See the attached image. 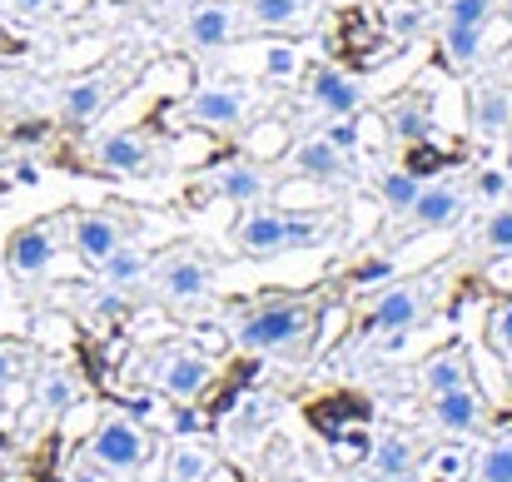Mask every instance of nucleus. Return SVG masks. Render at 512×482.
Wrapping results in <instances>:
<instances>
[{"label": "nucleus", "mask_w": 512, "mask_h": 482, "mask_svg": "<svg viewBox=\"0 0 512 482\" xmlns=\"http://www.w3.org/2000/svg\"><path fill=\"white\" fill-rule=\"evenodd\" d=\"M324 294H259L234 304V343L269 358H309L324 328Z\"/></svg>", "instance_id": "nucleus-1"}, {"label": "nucleus", "mask_w": 512, "mask_h": 482, "mask_svg": "<svg viewBox=\"0 0 512 482\" xmlns=\"http://www.w3.org/2000/svg\"><path fill=\"white\" fill-rule=\"evenodd\" d=\"M334 239V219L329 214H289V209H269L244 204V214L234 219V249L244 259H279V254H299V249H324Z\"/></svg>", "instance_id": "nucleus-2"}, {"label": "nucleus", "mask_w": 512, "mask_h": 482, "mask_svg": "<svg viewBox=\"0 0 512 482\" xmlns=\"http://www.w3.org/2000/svg\"><path fill=\"white\" fill-rule=\"evenodd\" d=\"M443 299V274H418V279H388L383 294L363 309L358 328L378 338H408Z\"/></svg>", "instance_id": "nucleus-3"}, {"label": "nucleus", "mask_w": 512, "mask_h": 482, "mask_svg": "<svg viewBox=\"0 0 512 482\" xmlns=\"http://www.w3.org/2000/svg\"><path fill=\"white\" fill-rule=\"evenodd\" d=\"M498 10L503 0H443L438 5V55L448 70L468 75L483 60V35Z\"/></svg>", "instance_id": "nucleus-4"}, {"label": "nucleus", "mask_w": 512, "mask_h": 482, "mask_svg": "<svg viewBox=\"0 0 512 482\" xmlns=\"http://www.w3.org/2000/svg\"><path fill=\"white\" fill-rule=\"evenodd\" d=\"M150 279H155V294H160L165 304L184 309V304L209 299V289H214V264H209L199 249L174 244V249L150 259Z\"/></svg>", "instance_id": "nucleus-5"}, {"label": "nucleus", "mask_w": 512, "mask_h": 482, "mask_svg": "<svg viewBox=\"0 0 512 482\" xmlns=\"http://www.w3.org/2000/svg\"><path fill=\"white\" fill-rule=\"evenodd\" d=\"M85 458L100 463L105 473H140L150 463V438L135 418H100L95 433L85 438Z\"/></svg>", "instance_id": "nucleus-6"}, {"label": "nucleus", "mask_w": 512, "mask_h": 482, "mask_svg": "<svg viewBox=\"0 0 512 482\" xmlns=\"http://www.w3.org/2000/svg\"><path fill=\"white\" fill-rule=\"evenodd\" d=\"M249 25H244V10L239 0H199L184 20H179V40L194 50V55H219L229 50L234 40H244Z\"/></svg>", "instance_id": "nucleus-7"}, {"label": "nucleus", "mask_w": 512, "mask_h": 482, "mask_svg": "<svg viewBox=\"0 0 512 482\" xmlns=\"http://www.w3.org/2000/svg\"><path fill=\"white\" fill-rule=\"evenodd\" d=\"M249 110H254V100H249V90H244L239 80L199 85V90L189 95V105H184V115H189L194 125L214 130V135H239V130L249 125Z\"/></svg>", "instance_id": "nucleus-8"}, {"label": "nucleus", "mask_w": 512, "mask_h": 482, "mask_svg": "<svg viewBox=\"0 0 512 482\" xmlns=\"http://www.w3.org/2000/svg\"><path fill=\"white\" fill-rule=\"evenodd\" d=\"M65 224H70V244H75L80 264H90V269H100L120 244L135 239V219H125L115 209H85V214H70Z\"/></svg>", "instance_id": "nucleus-9"}, {"label": "nucleus", "mask_w": 512, "mask_h": 482, "mask_svg": "<svg viewBox=\"0 0 512 482\" xmlns=\"http://www.w3.org/2000/svg\"><path fill=\"white\" fill-rule=\"evenodd\" d=\"M60 219H35V224H20L10 239H5V269L20 279V284H40L60 254Z\"/></svg>", "instance_id": "nucleus-10"}, {"label": "nucleus", "mask_w": 512, "mask_h": 482, "mask_svg": "<svg viewBox=\"0 0 512 482\" xmlns=\"http://www.w3.org/2000/svg\"><path fill=\"white\" fill-rule=\"evenodd\" d=\"M155 383L170 398H179V403H194L214 383V363L199 348H189V343H160V353H155Z\"/></svg>", "instance_id": "nucleus-11"}, {"label": "nucleus", "mask_w": 512, "mask_h": 482, "mask_svg": "<svg viewBox=\"0 0 512 482\" xmlns=\"http://www.w3.org/2000/svg\"><path fill=\"white\" fill-rule=\"evenodd\" d=\"M468 209V194L448 179H428L413 199V209L403 214V234L398 239H423V234H438V229H453Z\"/></svg>", "instance_id": "nucleus-12"}, {"label": "nucleus", "mask_w": 512, "mask_h": 482, "mask_svg": "<svg viewBox=\"0 0 512 482\" xmlns=\"http://www.w3.org/2000/svg\"><path fill=\"white\" fill-rule=\"evenodd\" d=\"M428 423L448 438H468L488 423V398L478 383H463V388H448V393H433L428 398Z\"/></svg>", "instance_id": "nucleus-13"}, {"label": "nucleus", "mask_w": 512, "mask_h": 482, "mask_svg": "<svg viewBox=\"0 0 512 482\" xmlns=\"http://www.w3.org/2000/svg\"><path fill=\"white\" fill-rule=\"evenodd\" d=\"M304 95H309V105L319 110V115H358L363 110V80H353L348 70L339 65H309L304 70Z\"/></svg>", "instance_id": "nucleus-14"}, {"label": "nucleus", "mask_w": 512, "mask_h": 482, "mask_svg": "<svg viewBox=\"0 0 512 482\" xmlns=\"http://www.w3.org/2000/svg\"><path fill=\"white\" fill-rule=\"evenodd\" d=\"M383 130H388V140H393L398 150L433 140V135H438L433 95H428V90H403V95H393V100L383 105Z\"/></svg>", "instance_id": "nucleus-15"}, {"label": "nucleus", "mask_w": 512, "mask_h": 482, "mask_svg": "<svg viewBox=\"0 0 512 482\" xmlns=\"http://www.w3.org/2000/svg\"><path fill=\"white\" fill-rule=\"evenodd\" d=\"M269 194V169L259 160H224L204 184H199V199H229V204H259Z\"/></svg>", "instance_id": "nucleus-16"}, {"label": "nucleus", "mask_w": 512, "mask_h": 482, "mask_svg": "<svg viewBox=\"0 0 512 482\" xmlns=\"http://www.w3.org/2000/svg\"><path fill=\"white\" fill-rule=\"evenodd\" d=\"M95 160L110 174H150L160 164V140L150 130H115L95 145Z\"/></svg>", "instance_id": "nucleus-17"}, {"label": "nucleus", "mask_w": 512, "mask_h": 482, "mask_svg": "<svg viewBox=\"0 0 512 482\" xmlns=\"http://www.w3.org/2000/svg\"><path fill=\"white\" fill-rule=\"evenodd\" d=\"M512 125V95L498 80H478L468 90V130L478 140H503Z\"/></svg>", "instance_id": "nucleus-18"}, {"label": "nucleus", "mask_w": 512, "mask_h": 482, "mask_svg": "<svg viewBox=\"0 0 512 482\" xmlns=\"http://www.w3.org/2000/svg\"><path fill=\"white\" fill-rule=\"evenodd\" d=\"M115 95H120L115 75H105V70L80 75V80H70V85L60 90V120H65V125H90Z\"/></svg>", "instance_id": "nucleus-19"}, {"label": "nucleus", "mask_w": 512, "mask_h": 482, "mask_svg": "<svg viewBox=\"0 0 512 482\" xmlns=\"http://www.w3.org/2000/svg\"><path fill=\"white\" fill-rule=\"evenodd\" d=\"M348 155L334 150L324 135H309L304 145H294V174H304V179H319V184H339L348 179Z\"/></svg>", "instance_id": "nucleus-20"}, {"label": "nucleus", "mask_w": 512, "mask_h": 482, "mask_svg": "<svg viewBox=\"0 0 512 482\" xmlns=\"http://www.w3.org/2000/svg\"><path fill=\"white\" fill-rule=\"evenodd\" d=\"M249 30H294L309 20L314 0H239Z\"/></svg>", "instance_id": "nucleus-21"}, {"label": "nucleus", "mask_w": 512, "mask_h": 482, "mask_svg": "<svg viewBox=\"0 0 512 482\" xmlns=\"http://www.w3.org/2000/svg\"><path fill=\"white\" fill-rule=\"evenodd\" d=\"M95 274H100V284H105V289L130 294L140 279H150V254H145V249L130 239V244H120V249H115V254H110V259H105Z\"/></svg>", "instance_id": "nucleus-22"}, {"label": "nucleus", "mask_w": 512, "mask_h": 482, "mask_svg": "<svg viewBox=\"0 0 512 482\" xmlns=\"http://www.w3.org/2000/svg\"><path fill=\"white\" fill-rule=\"evenodd\" d=\"M418 383H423L428 398H433V393H448V388H463V383H473V363H468V353L443 348V353H433V358L423 363Z\"/></svg>", "instance_id": "nucleus-23"}, {"label": "nucleus", "mask_w": 512, "mask_h": 482, "mask_svg": "<svg viewBox=\"0 0 512 482\" xmlns=\"http://www.w3.org/2000/svg\"><path fill=\"white\" fill-rule=\"evenodd\" d=\"M423 184H428V179H418L413 169L398 164V169H383V174H378V199H383V209H388L393 219H403V214L413 209V199H418Z\"/></svg>", "instance_id": "nucleus-24"}, {"label": "nucleus", "mask_w": 512, "mask_h": 482, "mask_svg": "<svg viewBox=\"0 0 512 482\" xmlns=\"http://www.w3.org/2000/svg\"><path fill=\"white\" fill-rule=\"evenodd\" d=\"M473 244H478L483 254H493V259H508L512 254V204H493V209L483 214Z\"/></svg>", "instance_id": "nucleus-25"}, {"label": "nucleus", "mask_w": 512, "mask_h": 482, "mask_svg": "<svg viewBox=\"0 0 512 482\" xmlns=\"http://www.w3.org/2000/svg\"><path fill=\"white\" fill-rule=\"evenodd\" d=\"M214 468V458L204 448H189V443H174L165 453V482H204Z\"/></svg>", "instance_id": "nucleus-26"}, {"label": "nucleus", "mask_w": 512, "mask_h": 482, "mask_svg": "<svg viewBox=\"0 0 512 482\" xmlns=\"http://www.w3.org/2000/svg\"><path fill=\"white\" fill-rule=\"evenodd\" d=\"M35 398H40V408H45V413H70V408L80 403V383H75L65 368H50V373H40Z\"/></svg>", "instance_id": "nucleus-27"}, {"label": "nucleus", "mask_w": 512, "mask_h": 482, "mask_svg": "<svg viewBox=\"0 0 512 482\" xmlns=\"http://www.w3.org/2000/svg\"><path fill=\"white\" fill-rule=\"evenodd\" d=\"M373 473H378L383 482H403L408 473H413V443H408V438H398V433H393V438H383V443H378V453H373Z\"/></svg>", "instance_id": "nucleus-28"}, {"label": "nucleus", "mask_w": 512, "mask_h": 482, "mask_svg": "<svg viewBox=\"0 0 512 482\" xmlns=\"http://www.w3.org/2000/svg\"><path fill=\"white\" fill-rule=\"evenodd\" d=\"M478 482H512V438H493L483 453H478Z\"/></svg>", "instance_id": "nucleus-29"}, {"label": "nucleus", "mask_w": 512, "mask_h": 482, "mask_svg": "<svg viewBox=\"0 0 512 482\" xmlns=\"http://www.w3.org/2000/svg\"><path fill=\"white\" fill-rule=\"evenodd\" d=\"M483 333H488V348L508 363L512 358V299H503V304L488 309V328H483Z\"/></svg>", "instance_id": "nucleus-30"}, {"label": "nucleus", "mask_w": 512, "mask_h": 482, "mask_svg": "<svg viewBox=\"0 0 512 482\" xmlns=\"http://www.w3.org/2000/svg\"><path fill=\"white\" fill-rule=\"evenodd\" d=\"M473 194H478L483 204H508V174L493 169V164L478 169V174H473Z\"/></svg>", "instance_id": "nucleus-31"}, {"label": "nucleus", "mask_w": 512, "mask_h": 482, "mask_svg": "<svg viewBox=\"0 0 512 482\" xmlns=\"http://www.w3.org/2000/svg\"><path fill=\"white\" fill-rule=\"evenodd\" d=\"M393 279V259H363L348 269V289H368V284H388Z\"/></svg>", "instance_id": "nucleus-32"}, {"label": "nucleus", "mask_w": 512, "mask_h": 482, "mask_svg": "<svg viewBox=\"0 0 512 482\" xmlns=\"http://www.w3.org/2000/svg\"><path fill=\"white\" fill-rule=\"evenodd\" d=\"M433 15V0H408V5H393V30L398 35H413V30H423V20Z\"/></svg>", "instance_id": "nucleus-33"}, {"label": "nucleus", "mask_w": 512, "mask_h": 482, "mask_svg": "<svg viewBox=\"0 0 512 482\" xmlns=\"http://www.w3.org/2000/svg\"><path fill=\"white\" fill-rule=\"evenodd\" d=\"M324 140L343 150V155H353L358 150V115H334L329 125H324Z\"/></svg>", "instance_id": "nucleus-34"}, {"label": "nucleus", "mask_w": 512, "mask_h": 482, "mask_svg": "<svg viewBox=\"0 0 512 482\" xmlns=\"http://www.w3.org/2000/svg\"><path fill=\"white\" fill-rule=\"evenodd\" d=\"M299 70V55L289 50V45H269V55H264V75L269 80H289Z\"/></svg>", "instance_id": "nucleus-35"}, {"label": "nucleus", "mask_w": 512, "mask_h": 482, "mask_svg": "<svg viewBox=\"0 0 512 482\" xmlns=\"http://www.w3.org/2000/svg\"><path fill=\"white\" fill-rule=\"evenodd\" d=\"M15 368H20V353H15V343H0V398L10 393V383H15Z\"/></svg>", "instance_id": "nucleus-36"}, {"label": "nucleus", "mask_w": 512, "mask_h": 482, "mask_svg": "<svg viewBox=\"0 0 512 482\" xmlns=\"http://www.w3.org/2000/svg\"><path fill=\"white\" fill-rule=\"evenodd\" d=\"M70 482H110V473H105L100 463H90V458H85V463L70 473Z\"/></svg>", "instance_id": "nucleus-37"}, {"label": "nucleus", "mask_w": 512, "mask_h": 482, "mask_svg": "<svg viewBox=\"0 0 512 482\" xmlns=\"http://www.w3.org/2000/svg\"><path fill=\"white\" fill-rule=\"evenodd\" d=\"M5 10H15V15H40V10H50L55 0H0Z\"/></svg>", "instance_id": "nucleus-38"}, {"label": "nucleus", "mask_w": 512, "mask_h": 482, "mask_svg": "<svg viewBox=\"0 0 512 482\" xmlns=\"http://www.w3.org/2000/svg\"><path fill=\"white\" fill-rule=\"evenodd\" d=\"M503 65H508V70H512V50H508V60H503Z\"/></svg>", "instance_id": "nucleus-39"}, {"label": "nucleus", "mask_w": 512, "mask_h": 482, "mask_svg": "<svg viewBox=\"0 0 512 482\" xmlns=\"http://www.w3.org/2000/svg\"><path fill=\"white\" fill-rule=\"evenodd\" d=\"M0 304H5V284H0Z\"/></svg>", "instance_id": "nucleus-40"}, {"label": "nucleus", "mask_w": 512, "mask_h": 482, "mask_svg": "<svg viewBox=\"0 0 512 482\" xmlns=\"http://www.w3.org/2000/svg\"><path fill=\"white\" fill-rule=\"evenodd\" d=\"M508 378H512V358H508Z\"/></svg>", "instance_id": "nucleus-41"}]
</instances>
